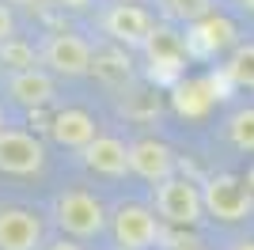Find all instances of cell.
I'll return each mask as SVG.
<instances>
[{
  "instance_id": "cell-1",
  "label": "cell",
  "mask_w": 254,
  "mask_h": 250,
  "mask_svg": "<svg viewBox=\"0 0 254 250\" xmlns=\"http://www.w3.org/2000/svg\"><path fill=\"white\" fill-rule=\"evenodd\" d=\"M148 201H152V208H156V216L163 220L171 231H197V228L209 224L201 178H190L186 171H179V175L156 182Z\"/></svg>"
},
{
  "instance_id": "cell-2",
  "label": "cell",
  "mask_w": 254,
  "mask_h": 250,
  "mask_svg": "<svg viewBox=\"0 0 254 250\" xmlns=\"http://www.w3.org/2000/svg\"><path fill=\"white\" fill-rule=\"evenodd\" d=\"M205 193V212L212 224L224 228H243L254 220V186L251 178L235 175V171H209L201 178Z\"/></svg>"
},
{
  "instance_id": "cell-3",
  "label": "cell",
  "mask_w": 254,
  "mask_h": 250,
  "mask_svg": "<svg viewBox=\"0 0 254 250\" xmlns=\"http://www.w3.org/2000/svg\"><path fill=\"white\" fill-rule=\"evenodd\" d=\"M110 239L118 250H159L167 247V224L156 216L152 201H118L110 208Z\"/></svg>"
},
{
  "instance_id": "cell-4",
  "label": "cell",
  "mask_w": 254,
  "mask_h": 250,
  "mask_svg": "<svg viewBox=\"0 0 254 250\" xmlns=\"http://www.w3.org/2000/svg\"><path fill=\"white\" fill-rule=\"evenodd\" d=\"M50 216H53V224L61 228V235L80 239V243L99 239V235H106V228H110V208H106L95 193H87V189H61L50 205Z\"/></svg>"
},
{
  "instance_id": "cell-5",
  "label": "cell",
  "mask_w": 254,
  "mask_h": 250,
  "mask_svg": "<svg viewBox=\"0 0 254 250\" xmlns=\"http://www.w3.org/2000/svg\"><path fill=\"white\" fill-rule=\"evenodd\" d=\"M99 31L110 46L137 53L152 42V34L159 31V15L144 4H129V0H114L99 11Z\"/></svg>"
},
{
  "instance_id": "cell-6",
  "label": "cell",
  "mask_w": 254,
  "mask_h": 250,
  "mask_svg": "<svg viewBox=\"0 0 254 250\" xmlns=\"http://www.w3.org/2000/svg\"><path fill=\"white\" fill-rule=\"evenodd\" d=\"M38 57H42V68H50L53 76H64V80H80L95 68V46L84 34H68V31L50 34L38 46Z\"/></svg>"
},
{
  "instance_id": "cell-7",
  "label": "cell",
  "mask_w": 254,
  "mask_h": 250,
  "mask_svg": "<svg viewBox=\"0 0 254 250\" xmlns=\"http://www.w3.org/2000/svg\"><path fill=\"white\" fill-rule=\"evenodd\" d=\"M46 167V144L38 140L34 133L27 129H0V171L4 175H19V178H31V175H42Z\"/></svg>"
},
{
  "instance_id": "cell-8",
  "label": "cell",
  "mask_w": 254,
  "mask_h": 250,
  "mask_svg": "<svg viewBox=\"0 0 254 250\" xmlns=\"http://www.w3.org/2000/svg\"><path fill=\"white\" fill-rule=\"evenodd\" d=\"M129 175H137L148 186H156L163 178L179 175V156L159 136H137V140H129Z\"/></svg>"
},
{
  "instance_id": "cell-9",
  "label": "cell",
  "mask_w": 254,
  "mask_h": 250,
  "mask_svg": "<svg viewBox=\"0 0 254 250\" xmlns=\"http://www.w3.org/2000/svg\"><path fill=\"white\" fill-rule=\"evenodd\" d=\"M46 247V228L42 216L31 208H0V250H42Z\"/></svg>"
},
{
  "instance_id": "cell-10",
  "label": "cell",
  "mask_w": 254,
  "mask_h": 250,
  "mask_svg": "<svg viewBox=\"0 0 254 250\" xmlns=\"http://www.w3.org/2000/svg\"><path fill=\"white\" fill-rule=\"evenodd\" d=\"M99 133H103V129H99L95 114L84 110V106H64V110H57V114L50 118V140H53V144H61V148L84 152Z\"/></svg>"
},
{
  "instance_id": "cell-11",
  "label": "cell",
  "mask_w": 254,
  "mask_h": 250,
  "mask_svg": "<svg viewBox=\"0 0 254 250\" xmlns=\"http://www.w3.org/2000/svg\"><path fill=\"white\" fill-rule=\"evenodd\" d=\"M182 42H186V53H193V57H212V53L232 50L235 42H239V34H235V23L232 19H224V15L212 11V15H205L201 23L186 27Z\"/></svg>"
},
{
  "instance_id": "cell-12",
  "label": "cell",
  "mask_w": 254,
  "mask_h": 250,
  "mask_svg": "<svg viewBox=\"0 0 254 250\" xmlns=\"http://www.w3.org/2000/svg\"><path fill=\"white\" fill-rule=\"evenodd\" d=\"M8 95H11V103L27 106V110H42L57 95V76L50 68H42V64L23 68V72H8Z\"/></svg>"
},
{
  "instance_id": "cell-13",
  "label": "cell",
  "mask_w": 254,
  "mask_h": 250,
  "mask_svg": "<svg viewBox=\"0 0 254 250\" xmlns=\"http://www.w3.org/2000/svg\"><path fill=\"white\" fill-rule=\"evenodd\" d=\"M80 156H84L87 171H95L103 178H126L129 175V140H122L114 133H99Z\"/></svg>"
},
{
  "instance_id": "cell-14",
  "label": "cell",
  "mask_w": 254,
  "mask_h": 250,
  "mask_svg": "<svg viewBox=\"0 0 254 250\" xmlns=\"http://www.w3.org/2000/svg\"><path fill=\"white\" fill-rule=\"evenodd\" d=\"M220 136L228 148L243 152V156H254V103H243L235 110H228L220 122Z\"/></svg>"
},
{
  "instance_id": "cell-15",
  "label": "cell",
  "mask_w": 254,
  "mask_h": 250,
  "mask_svg": "<svg viewBox=\"0 0 254 250\" xmlns=\"http://www.w3.org/2000/svg\"><path fill=\"white\" fill-rule=\"evenodd\" d=\"M224 80L232 83V87H239V91H254V38H239L228 50V57H224L220 64Z\"/></svg>"
},
{
  "instance_id": "cell-16",
  "label": "cell",
  "mask_w": 254,
  "mask_h": 250,
  "mask_svg": "<svg viewBox=\"0 0 254 250\" xmlns=\"http://www.w3.org/2000/svg\"><path fill=\"white\" fill-rule=\"evenodd\" d=\"M156 4V15L163 23H175V27H193V23H201L205 15L216 11V0H152Z\"/></svg>"
},
{
  "instance_id": "cell-17",
  "label": "cell",
  "mask_w": 254,
  "mask_h": 250,
  "mask_svg": "<svg viewBox=\"0 0 254 250\" xmlns=\"http://www.w3.org/2000/svg\"><path fill=\"white\" fill-rule=\"evenodd\" d=\"M0 64L8 68V72H23V68H38L42 64V57H38V50H34L27 38H8L0 42Z\"/></svg>"
},
{
  "instance_id": "cell-18",
  "label": "cell",
  "mask_w": 254,
  "mask_h": 250,
  "mask_svg": "<svg viewBox=\"0 0 254 250\" xmlns=\"http://www.w3.org/2000/svg\"><path fill=\"white\" fill-rule=\"evenodd\" d=\"M15 38V15H11V4L0 0V42Z\"/></svg>"
},
{
  "instance_id": "cell-19",
  "label": "cell",
  "mask_w": 254,
  "mask_h": 250,
  "mask_svg": "<svg viewBox=\"0 0 254 250\" xmlns=\"http://www.w3.org/2000/svg\"><path fill=\"white\" fill-rule=\"evenodd\" d=\"M224 250H254V231H235L224 239Z\"/></svg>"
},
{
  "instance_id": "cell-20",
  "label": "cell",
  "mask_w": 254,
  "mask_h": 250,
  "mask_svg": "<svg viewBox=\"0 0 254 250\" xmlns=\"http://www.w3.org/2000/svg\"><path fill=\"white\" fill-rule=\"evenodd\" d=\"M42 250H84L80 247V239H68V235H57V239H50Z\"/></svg>"
},
{
  "instance_id": "cell-21",
  "label": "cell",
  "mask_w": 254,
  "mask_h": 250,
  "mask_svg": "<svg viewBox=\"0 0 254 250\" xmlns=\"http://www.w3.org/2000/svg\"><path fill=\"white\" fill-rule=\"evenodd\" d=\"M53 8H64V11H84V8H91L95 0H50Z\"/></svg>"
},
{
  "instance_id": "cell-22",
  "label": "cell",
  "mask_w": 254,
  "mask_h": 250,
  "mask_svg": "<svg viewBox=\"0 0 254 250\" xmlns=\"http://www.w3.org/2000/svg\"><path fill=\"white\" fill-rule=\"evenodd\" d=\"M4 4H15V8H42L50 0H4Z\"/></svg>"
},
{
  "instance_id": "cell-23",
  "label": "cell",
  "mask_w": 254,
  "mask_h": 250,
  "mask_svg": "<svg viewBox=\"0 0 254 250\" xmlns=\"http://www.w3.org/2000/svg\"><path fill=\"white\" fill-rule=\"evenodd\" d=\"M0 129H4V106H0Z\"/></svg>"
},
{
  "instance_id": "cell-24",
  "label": "cell",
  "mask_w": 254,
  "mask_h": 250,
  "mask_svg": "<svg viewBox=\"0 0 254 250\" xmlns=\"http://www.w3.org/2000/svg\"><path fill=\"white\" fill-rule=\"evenodd\" d=\"M247 178H251V186H254V171H251V175H247Z\"/></svg>"
},
{
  "instance_id": "cell-25",
  "label": "cell",
  "mask_w": 254,
  "mask_h": 250,
  "mask_svg": "<svg viewBox=\"0 0 254 250\" xmlns=\"http://www.w3.org/2000/svg\"><path fill=\"white\" fill-rule=\"evenodd\" d=\"M129 4H144V0H129Z\"/></svg>"
},
{
  "instance_id": "cell-26",
  "label": "cell",
  "mask_w": 254,
  "mask_h": 250,
  "mask_svg": "<svg viewBox=\"0 0 254 250\" xmlns=\"http://www.w3.org/2000/svg\"><path fill=\"white\" fill-rule=\"evenodd\" d=\"M159 250H167V247H159Z\"/></svg>"
}]
</instances>
